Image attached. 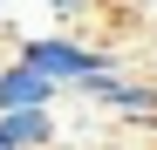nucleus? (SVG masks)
<instances>
[{
    "mask_svg": "<svg viewBox=\"0 0 157 150\" xmlns=\"http://www.w3.org/2000/svg\"><path fill=\"white\" fill-rule=\"evenodd\" d=\"M62 82L48 68H34L28 55H14V62H0V109H28V103H55Z\"/></svg>",
    "mask_w": 157,
    "mask_h": 150,
    "instance_id": "7ed1b4c3",
    "label": "nucleus"
},
{
    "mask_svg": "<svg viewBox=\"0 0 157 150\" xmlns=\"http://www.w3.org/2000/svg\"><path fill=\"white\" fill-rule=\"evenodd\" d=\"M82 96H89V103H102L109 116H123V123H144V116H157V82H137V75H123V68H102V75H89V82H82Z\"/></svg>",
    "mask_w": 157,
    "mask_h": 150,
    "instance_id": "f03ea898",
    "label": "nucleus"
},
{
    "mask_svg": "<svg viewBox=\"0 0 157 150\" xmlns=\"http://www.w3.org/2000/svg\"><path fill=\"white\" fill-rule=\"evenodd\" d=\"M21 55H28L34 68H48L62 89H82L89 75H102V68H123V55L89 48V41H75V34H34V41H21Z\"/></svg>",
    "mask_w": 157,
    "mask_h": 150,
    "instance_id": "f257e3e1",
    "label": "nucleus"
},
{
    "mask_svg": "<svg viewBox=\"0 0 157 150\" xmlns=\"http://www.w3.org/2000/svg\"><path fill=\"white\" fill-rule=\"evenodd\" d=\"M0 150H21V143H14V130H7V116H0Z\"/></svg>",
    "mask_w": 157,
    "mask_h": 150,
    "instance_id": "39448f33",
    "label": "nucleus"
},
{
    "mask_svg": "<svg viewBox=\"0 0 157 150\" xmlns=\"http://www.w3.org/2000/svg\"><path fill=\"white\" fill-rule=\"evenodd\" d=\"M41 7H48V14H62V21H68V14H89V7H96V0H41Z\"/></svg>",
    "mask_w": 157,
    "mask_h": 150,
    "instance_id": "20e7f679",
    "label": "nucleus"
}]
</instances>
